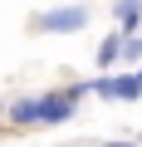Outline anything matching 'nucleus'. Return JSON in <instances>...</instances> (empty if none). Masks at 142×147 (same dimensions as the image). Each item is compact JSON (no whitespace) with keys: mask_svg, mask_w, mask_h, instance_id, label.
I'll return each mask as SVG.
<instances>
[{"mask_svg":"<svg viewBox=\"0 0 142 147\" xmlns=\"http://www.w3.org/2000/svg\"><path fill=\"white\" fill-rule=\"evenodd\" d=\"M83 25H88V10L83 5H59L49 15H34V30H54V34H74Z\"/></svg>","mask_w":142,"mask_h":147,"instance_id":"nucleus-2","label":"nucleus"},{"mask_svg":"<svg viewBox=\"0 0 142 147\" xmlns=\"http://www.w3.org/2000/svg\"><path fill=\"white\" fill-rule=\"evenodd\" d=\"M10 118H15V123H34V118H39V98H15V103H10Z\"/></svg>","mask_w":142,"mask_h":147,"instance_id":"nucleus-5","label":"nucleus"},{"mask_svg":"<svg viewBox=\"0 0 142 147\" xmlns=\"http://www.w3.org/2000/svg\"><path fill=\"white\" fill-rule=\"evenodd\" d=\"M137 79H142V69H137Z\"/></svg>","mask_w":142,"mask_h":147,"instance_id":"nucleus-7","label":"nucleus"},{"mask_svg":"<svg viewBox=\"0 0 142 147\" xmlns=\"http://www.w3.org/2000/svg\"><path fill=\"white\" fill-rule=\"evenodd\" d=\"M118 49H122V30H118V34H108V39L98 44V54H93V59H98V69H113V64H118Z\"/></svg>","mask_w":142,"mask_h":147,"instance_id":"nucleus-4","label":"nucleus"},{"mask_svg":"<svg viewBox=\"0 0 142 147\" xmlns=\"http://www.w3.org/2000/svg\"><path fill=\"white\" fill-rule=\"evenodd\" d=\"M88 88L103 93V98H113V103H137V98H142V79H137V74H118V79L103 74V79H93Z\"/></svg>","mask_w":142,"mask_h":147,"instance_id":"nucleus-1","label":"nucleus"},{"mask_svg":"<svg viewBox=\"0 0 142 147\" xmlns=\"http://www.w3.org/2000/svg\"><path fill=\"white\" fill-rule=\"evenodd\" d=\"M108 147H137V142H108Z\"/></svg>","mask_w":142,"mask_h":147,"instance_id":"nucleus-6","label":"nucleus"},{"mask_svg":"<svg viewBox=\"0 0 142 147\" xmlns=\"http://www.w3.org/2000/svg\"><path fill=\"white\" fill-rule=\"evenodd\" d=\"M113 15H118V30L122 34H137L142 30V0H118Z\"/></svg>","mask_w":142,"mask_h":147,"instance_id":"nucleus-3","label":"nucleus"}]
</instances>
